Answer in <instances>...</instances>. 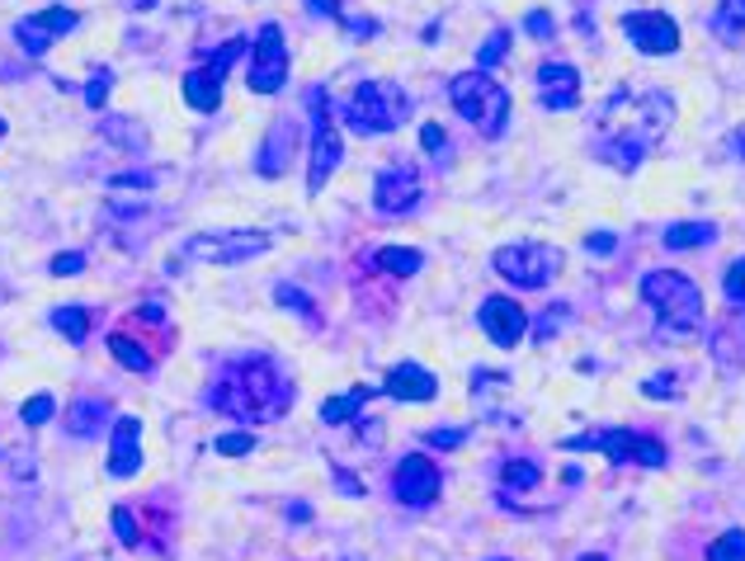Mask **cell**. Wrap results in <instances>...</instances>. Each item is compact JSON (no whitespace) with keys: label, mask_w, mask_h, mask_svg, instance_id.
<instances>
[{"label":"cell","mask_w":745,"mask_h":561,"mask_svg":"<svg viewBox=\"0 0 745 561\" xmlns=\"http://www.w3.org/2000/svg\"><path fill=\"white\" fill-rule=\"evenodd\" d=\"M675 124V99L666 90H614L595 114V156L633 175Z\"/></svg>","instance_id":"1"},{"label":"cell","mask_w":745,"mask_h":561,"mask_svg":"<svg viewBox=\"0 0 745 561\" xmlns=\"http://www.w3.org/2000/svg\"><path fill=\"white\" fill-rule=\"evenodd\" d=\"M208 406L223 411L232 420H278L293 406V383L278 373L274 358L265 354H246V358H232V364L213 377L208 387Z\"/></svg>","instance_id":"2"},{"label":"cell","mask_w":745,"mask_h":561,"mask_svg":"<svg viewBox=\"0 0 745 561\" xmlns=\"http://www.w3.org/2000/svg\"><path fill=\"white\" fill-rule=\"evenodd\" d=\"M415 114V99L396 86V80H364L354 86V95L345 99V118L350 132H364V137H382V132H396L401 124H411Z\"/></svg>","instance_id":"3"},{"label":"cell","mask_w":745,"mask_h":561,"mask_svg":"<svg viewBox=\"0 0 745 561\" xmlns=\"http://www.w3.org/2000/svg\"><path fill=\"white\" fill-rule=\"evenodd\" d=\"M641 297L660 321V335H694L698 321H703V293L689 274H675V269H651L641 278Z\"/></svg>","instance_id":"4"},{"label":"cell","mask_w":745,"mask_h":561,"mask_svg":"<svg viewBox=\"0 0 745 561\" xmlns=\"http://www.w3.org/2000/svg\"><path fill=\"white\" fill-rule=\"evenodd\" d=\"M449 99L453 109L468 118V124L481 132V137H506V124H510V90L500 86L496 76L487 71H462L449 80Z\"/></svg>","instance_id":"5"},{"label":"cell","mask_w":745,"mask_h":561,"mask_svg":"<svg viewBox=\"0 0 745 561\" xmlns=\"http://www.w3.org/2000/svg\"><path fill=\"white\" fill-rule=\"evenodd\" d=\"M567 449L571 453H586V449H595V453H604L614 468H623V463H641V468H666V444H660L656 434H637V430H590V434H576V439H567Z\"/></svg>","instance_id":"6"},{"label":"cell","mask_w":745,"mask_h":561,"mask_svg":"<svg viewBox=\"0 0 745 561\" xmlns=\"http://www.w3.org/2000/svg\"><path fill=\"white\" fill-rule=\"evenodd\" d=\"M491 265L514 288H548L561 269V250L548 246V240H514V246H500L491 255Z\"/></svg>","instance_id":"7"},{"label":"cell","mask_w":745,"mask_h":561,"mask_svg":"<svg viewBox=\"0 0 745 561\" xmlns=\"http://www.w3.org/2000/svg\"><path fill=\"white\" fill-rule=\"evenodd\" d=\"M265 250H269L265 232H204L179 246V259H189V265H246V259H259Z\"/></svg>","instance_id":"8"},{"label":"cell","mask_w":745,"mask_h":561,"mask_svg":"<svg viewBox=\"0 0 745 561\" xmlns=\"http://www.w3.org/2000/svg\"><path fill=\"white\" fill-rule=\"evenodd\" d=\"M307 114H312V170H307V189L321 194V189H326V179L340 170V160H345V142H340V132H335V118H331L326 90H321V86L307 90Z\"/></svg>","instance_id":"9"},{"label":"cell","mask_w":745,"mask_h":561,"mask_svg":"<svg viewBox=\"0 0 745 561\" xmlns=\"http://www.w3.org/2000/svg\"><path fill=\"white\" fill-rule=\"evenodd\" d=\"M246 52V43L241 38H227L223 48H217L204 67H194V71H185V80H179V90H185V105L189 109H198V114H213L217 105H223V86H227V71H232V62Z\"/></svg>","instance_id":"10"},{"label":"cell","mask_w":745,"mask_h":561,"mask_svg":"<svg viewBox=\"0 0 745 561\" xmlns=\"http://www.w3.org/2000/svg\"><path fill=\"white\" fill-rule=\"evenodd\" d=\"M255 57H251V90L255 95H278L284 90V80H288V48H284V29L274 24H259V33H255V48H251Z\"/></svg>","instance_id":"11"},{"label":"cell","mask_w":745,"mask_h":561,"mask_svg":"<svg viewBox=\"0 0 745 561\" xmlns=\"http://www.w3.org/2000/svg\"><path fill=\"white\" fill-rule=\"evenodd\" d=\"M392 491H396L401 505L430 510L434 500H439V491H444V472H439L425 453H406L396 463V472H392Z\"/></svg>","instance_id":"12"},{"label":"cell","mask_w":745,"mask_h":561,"mask_svg":"<svg viewBox=\"0 0 745 561\" xmlns=\"http://www.w3.org/2000/svg\"><path fill=\"white\" fill-rule=\"evenodd\" d=\"M623 33H628V43H637L647 57H666V52L679 48V24L666 10H633V14H623Z\"/></svg>","instance_id":"13"},{"label":"cell","mask_w":745,"mask_h":561,"mask_svg":"<svg viewBox=\"0 0 745 561\" xmlns=\"http://www.w3.org/2000/svg\"><path fill=\"white\" fill-rule=\"evenodd\" d=\"M420 194H425V185H420V170H411V166H388L373 179V208L388 217L411 213L420 204Z\"/></svg>","instance_id":"14"},{"label":"cell","mask_w":745,"mask_h":561,"mask_svg":"<svg viewBox=\"0 0 745 561\" xmlns=\"http://www.w3.org/2000/svg\"><path fill=\"white\" fill-rule=\"evenodd\" d=\"M80 24V14L76 10H67V6H52V10H38V14H29V19H19L14 24V38H19V48H24L29 57H43L57 38L62 33H71Z\"/></svg>","instance_id":"15"},{"label":"cell","mask_w":745,"mask_h":561,"mask_svg":"<svg viewBox=\"0 0 745 561\" xmlns=\"http://www.w3.org/2000/svg\"><path fill=\"white\" fill-rule=\"evenodd\" d=\"M477 321H481V331H487L491 345L500 350H514L523 335H529V316H523V307L514 303V297H487V303L477 307Z\"/></svg>","instance_id":"16"},{"label":"cell","mask_w":745,"mask_h":561,"mask_svg":"<svg viewBox=\"0 0 745 561\" xmlns=\"http://www.w3.org/2000/svg\"><path fill=\"white\" fill-rule=\"evenodd\" d=\"M143 468V425L137 415H118L114 420V434H109V476L128 481Z\"/></svg>","instance_id":"17"},{"label":"cell","mask_w":745,"mask_h":561,"mask_svg":"<svg viewBox=\"0 0 745 561\" xmlns=\"http://www.w3.org/2000/svg\"><path fill=\"white\" fill-rule=\"evenodd\" d=\"M538 99H542V109H576L580 105V71L571 62H542L538 67Z\"/></svg>","instance_id":"18"},{"label":"cell","mask_w":745,"mask_h":561,"mask_svg":"<svg viewBox=\"0 0 745 561\" xmlns=\"http://www.w3.org/2000/svg\"><path fill=\"white\" fill-rule=\"evenodd\" d=\"M293 151H297V132H293V118H274V128L265 132V142H259V156L255 166L265 179H278L288 166H293Z\"/></svg>","instance_id":"19"},{"label":"cell","mask_w":745,"mask_h":561,"mask_svg":"<svg viewBox=\"0 0 745 561\" xmlns=\"http://www.w3.org/2000/svg\"><path fill=\"white\" fill-rule=\"evenodd\" d=\"M382 392H388L392 401H415V406H425V401H434L439 396V383H434V373L425 368V364H396L392 373H388V383H382Z\"/></svg>","instance_id":"20"},{"label":"cell","mask_w":745,"mask_h":561,"mask_svg":"<svg viewBox=\"0 0 745 561\" xmlns=\"http://www.w3.org/2000/svg\"><path fill=\"white\" fill-rule=\"evenodd\" d=\"M109 430V401L105 396H76L67 411V434L71 439H95Z\"/></svg>","instance_id":"21"},{"label":"cell","mask_w":745,"mask_h":561,"mask_svg":"<svg viewBox=\"0 0 745 561\" xmlns=\"http://www.w3.org/2000/svg\"><path fill=\"white\" fill-rule=\"evenodd\" d=\"M373 265L382 274H392V278H411V274H420V265H425V255H420L415 246H382L373 255Z\"/></svg>","instance_id":"22"},{"label":"cell","mask_w":745,"mask_h":561,"mask_svg":"<svg viewBox=\"0 0 745 561\" xmlns=\"http://www.w3.org/2000/svg\"><path fill=\"white\" fill-rule=\"evenodd\" d=\"M109 354H114L128 373H151V364H156L151 350H147V345H137V339H133L128 331H114V335H109Z\"/></svg>","instance_id":"23"},{"label":"cell","mask_w":745,"mask_h":561,"mask_svg":"<svg viewBox=\"0 0 745 561\" xmlns=\"http://www.w3.org/2000/svg\"><path fill=\"white\" fill-rule=\"evenodd\" d=\"M369 387H350V392H340V396H331L326 406H321V420H326V425H350V420L359 415L369 406Z\"/></svg>","instance_id":"24"},{"label":"cell","mask_w":745,"mask_h":561,"mask_svg":"<svg viewBox=\"0 0 745 561\" xmlns=\"http://www.w3.org/2000/svg\"><path fill=\"white\" fill-rule=\"evenodd\" d=\"M713 240H717V223H675V227H666L670 250H698V246H713Z\"/></svg>","instance_id":"25"},{"label":"cell","mask_w":745,"mask_h":561,"mask_svg":"<svg viewBox=\"0 0 745 561\" xmlns=\"http://www.w3.org/2000/svg\"><path fill=\"white\" fill-rule=\"evenodd\" d=\"M708 24H713V33L722 38V43H741V33H745V0H722Z\"/></svg>","instance_id":"26"},{"label":"cell","mask_w":745,"mask_h":561,"mask_svg":"<svg viewBox=\"0 0 745 561\" xmlns=\"http://www.w3.org/2000/svg\"><path fill=\"white\" fill-rule=\"evenodd\" d=\"M52 331L57 335H67L71 345H80V339L90 335V307H52Z\"/></svg>","instance_id":"27"},{"label":"cell","mask_w":745,"mask_h":561,"mask_svg":"<svg viewBox=\"0 0 745 561\" xmlns=\"http://www.w3.org/2000/svg\"><path fill=\"white\" fill-rule=\"evenodd\" d=\"M708 561H745V529H727L708 548Z\"/></svg>","instance_id":"28"},{"label":"cell","mask_w":745,"mask_h":561,"mask_svg":"<svg viewBox=\"0 0 745 561\" xmlns=\"http://www.w3.org/2000/svg\"><path fill=\"white\" fill-rule=\"evenodd\" d=\"M506 52H510V29H496L487 43H481V52H477V71H487V67H496V62H506Z\"/></svg>","instance_id":"29"},{"label":"cell","mask_w":745,"mask_h":561,"mask_svg":"<svg viewBox=\"0 0 745 561\" xmlns=\"http://www.w3.org/2000/svg\"><path fill=\"white\" fill-rule=\"evenodd\" d=\"M109 524H114V533H118V543H124V548H143V543H147V538L137 533L133 510H128V505H118V510L109 514Z\"/></svg>","instance_id":"30"},{"label":"cell","mask_w":745,"mask_h":561,"mask_svg":"<svg viewBox=\"0 0 745 561\" xmlns=\"http://www.w3.org/2000/svg\"><path fill=\"white\" fill-rule=\"evenodd\" d=\"M52 396H43V392H38V396H29L24 401V406H19V420H24V425L29 430H38V425H48V420H52Z\"/></svg>","instance_id":"31"},{"label":"cell","mask_w":745,"mask_h":561,"mask_svg":"<svg viewBox=\"0 0 745 561\" xmlns=\"http://www.w3.org/2000/svg\"><path fill=\"white\" fill-rule=\"evenodd\" d=\"M722 297H727L732 307H745V255L736 259L727 274H722Z\"/></svg>","instance_id":"32"},{"label":"cell","mask_w":745,"mask_h":561,"mask_svg":"<svg viewBox=\"0 0 745 561\" xmlns=\"http://www.w3.org/2000/svg\"><path fill=\"white\" fill-rule=\"evenodd\" d=\"M274 297H278V303H284V307L302 312V316H307V321H312V326H321V316H316V307L307 303V293H297L293 284H278V288H274Z\"/></svg>","instance_id":"33"},{"label":"cell","mask_w":745,"mask_h":561,"mask_svg":"<svg viewBox=\"0 0 745 561\" xmlns=\"http://www.w3.org/2000/svg\"><path fill=\"white\" fill-rule=\"evenodd\" d=\"M506 486L533 491V486H538V468L529 463V457H514V463H506Z\"/></svg>","instance_id":"34"},{"label":"cell","mask_w":745,"mask_h":561,"mask_svg":"<svg viewBox=\"0 0 745 561\" xmlns=\"http://www.w3.org/2000/svg\"><path fill=\"white\" fill-rule=\"evenodd\" d=\"M109 86H114V71H105V67H99V71L90 76V86H86V105H90V109H105V95H109Z\"/></svg>","instance_id":"35"},{"label":"cell","mask_w":745,"mask_h":561,"mask_svg":"<svg viewBox=\"0 0 745 561\" xmlns=\"http://www.w3.org/2000/svg\"><path fill=\"white\" fill-rule=\"evenodd\" d=\"M255 449V434H217V453L223 457H246Z\"/></svg>","instance_id":"36"},{"label":"cell","mask_w":745,"mask_h":561,"mask_svg":"<svg viewBox=\"0 0 745 561\" xmlns=\"http://www.w3.org/2000/svg\"><path fill=\"white\" fill-rule=\"evenodd\" d=\"M641 392H647V396H656V401H670V392H679V377H675V373L647 377V383H641Z\"/></svg>","instance_id":"37"},{"label":"cell","mask_w":745,"mask_h":561,"mask_svg":"<svg viewBox=\"0 0 745 561\" xmlns=\"http://www.w3.org/2000/svg\"><path fill=\"white\" fill-rule=\"evenodd\" d=\"M586 250H590L595 259H609V255L618 250V236H614V232H590V236H586Z\"/></svg>","instance_id":"38"},{"label":"cell","mask_w":745,"mask_h":561,"mask_svg":"<svg viewBox=\"0 0 745 561\" xmlns=\"http://www.w3.org/2000/svg\"><path fill=\"white\" fill-rule=\"evenodd\" d=\"M420 142H425L430 156H444V151H449V137H444V128H439V124H425V128H420Z\"/></svg>","instance_id":"39"},{"label":"cell","mask_w":745,"mask_h":561,"mask_svg":"<svg viewBox=\"0 0 745 561\" xmlns=\"http://www.w3.org/2000/svg\"><path fill=\"white\" fill-rule=\"evenodd\" d=\"M80 269H86V255H80V250L57 255V259H52V274H80Z\"/></svg>","instance_id":"40"},{"label":"cell","mask_w":745,"mask_h":561,"mask_svg":"<svg viewBox=\"0 0 745 561\" xmlns=\"http://www.w3.org/2000/svg\"><path fill=\"white\" fill-rule=\"evenodd\" d=\"M552 29H557V24H552L548 10H533V14H529V33H533V38H552Z\"/></svg>","instance_id":"41"},{"label":"cell","mask_w":745,"mask_h":561,"mask_svg":"<svg viewBox=\"0 0 745 561\" xmlns=\"http://www.w3.org/2000/svg\"><path fill=\"white\" fill-rule=\"evenodd\" d=\"M430 444H434V449H458V444H462V430H434Z\"/></svg>","instance_id":"42"},{"label":"cell","mask_w":745,"mask_h":561,"mask_svg":"<svg viewBox=\"0 0 745 561\" xmlns=\"http://www.w3.org/2000/svg\"><path fill=\"white\" fill-rule=\"evenodd\" d=\"M307 10L321 19H340V0H307Z\"/></svg>","instance_id":"43"},{"label":"cell","mask_w":745,"mask_h":561,"mask_svg":"<svg viewBox=\"0 0 745 561\" xmlns=\"http://www.w3.org/2000/svg\"><path fill=\"white\" fill-rule=\"evenodd\" d=\"M335 486L345 491V495H364V486H359V481H354L350 472H335Z\"/></svg>","instance_id":"44"},{"label":"cell","mask_w":745,"mask_h":561,"mask_svg":"<svg viewBox=\"0 0 745 561\" xmlns=\"http://www.w3.org/2000/svg\"><path fill=\"white\" fill-rule=\"evenodd\" d=\"M359 439H364V444H378V420H373V425L364 420V425H359Z\"/></svg>","instance_id":"45"},{"label":"cell","mask_w":745,"mask_h":561,"mask_svg":"<svg viewBox=\"0 0 745 561\" xmlns=\"http://www.w3.org/2000/svg\"><path fill=\"white\" fill-rule=\"evenodd\" d=\"M580 561H604V557H595V552H590V557H580Z\"/></svg>","instance_id":"46"},{"label":"cell","mask_w":745,"mask_h":561,"mask_svg":"<svg viewBox=\"0 0 745 561\" xmlns=\"http://www.w3.org/2000/svg\"><path fill=\"white\" fill-rule=\"evenodd\" d=\"M0 137H6V118H0Z\"/></svg>","instance_id":"47"}]
</instances>
